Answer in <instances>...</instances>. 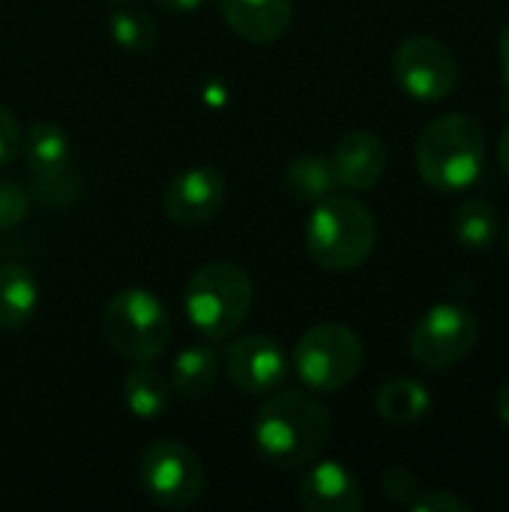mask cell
<instances>
[{"label":"cell","instance_id":"cell-25","mask_svg":"<svg viewBox=\"0 0 509 512\" xmlns=\"http://www.w3.org/2000/svg\"><path fill=\"white\" fill-rule=\"evenodd\" d=\"M411 512H471V504L444 492V489H429V492H417V498L408 504Z\"/></svg>","mask_w":509,"mask_h":512},{"label":"cell","instance_id":"cell-28","mask_svg":"<svg viewBox=\"0 0 509 512\" xmlns=\"http://www.w3.org/2000/svg\"><path fill=\"white\" fill-rule=\"evenodd\" d=\"M495 414H498V420L509 426V384H504L498 393H495Z\"/></svg>","mask_w":509,"mask_h":512},{"label":"cell","instance_id":"cell-11","mask_svg":"<svg viewBox=\"0 0 509 512\" xmlns=\"http://www.w3.org/2000/svg\"><path fill=\"white\" fill-rule=\"evenodd\" d=\"M225 372L231 384L249 396H267L282 387L288 378V354L285 348L264 333L240 336L225 351Z\"/></svg>","mask_w":509,"mask_h":512},{"label":"cell","instance_id":"cell-2","mask_svg":"<svg viewBox=\"0 0 509 512\" xmlns=\"http://www.w3.org/2000/svg\"><path fill=\"white\" fill-rule=\"evenodd\" d=\"M378 243L372 210L351 195H327L312 204L306 222V252L327 273H351L363 267Z\"/></svg>","mask_w":509,"mask_h":512},{"label":"cell","instance_id":"cell-23","mask_svg":"<svg viewBox=\"0 0 509 512\" xmlns=\"http://www.w3.org/2000/svg\"><path fill=\"white\" fill-rule=\"evenodd\" d=\"M27 213H30V192L15 180L0 177V231H12L27 219Z\"/></svg>","mask_w":509,"mask_h":512},{"label":"cell","instance_id":"cell-21","mask_svg":"<svg viewBox=\"0 0 509 512\" xmlns=\"http://www.w3.org/2000/svg\"><path fill=\"white\" fill-rule=\"evenodd\" d=\"M498 210L486 201V198H468L459 204L456 219H453V231L456 240L468 249V252H486L495 240H498Z\"/></svg>","mask_w":509,"mask_h":512},{"label":"cell","instance_id":"cell-30","mask_svg":"<svg viewBox=\"0 0 509 512\" xmlns=\"http://www.w3.org/2000/svg\"><path fill=\"white\" fill-rule=\"evenodd\" d=\"M498 159H501V168H504V174L509 177V123L504 126V132H501V141H498Z\"/></svg>","mask_w":509,"mask_h":512},{"label":"cell","instance_id":"cell-7","mask_svg":"<svg viewBox=\"0 0 509 512\" xmlns=\"http://www.w3.org/2000/svg\"><path fill=\"white\" fill-rule=\"evenodd\" d=\"M477 318L459 303L432 306L411 333V357L429 372H447L459 366L477 345Z\"/></svg>","mask_w":509,"mask_h":512},{"label":"cell","instance_id":"cell-3","mask_svg":"<svg viewBox=\"0 0 509 512\" xmlns=\"http://www.w3.org/2000/svg\"><path fill=\"white\" fill-rule=\"evenodd\" d=\"M486 135L468 114L432 120L417 141V171L438 192H462L483 174Z\"/></svg>","mask_w":509,"mask_h":512},{"label":"cell","instance_id":"cell-27","mask_svg":"<svg viewBox=\"0 0 509 512\" xmlns=\"http://www.w3.org/2000/svg\"><path fill=\"white\" fill-rule=\"evenodd\" d=\"M159 9L165 12H174V15H189V12H198L207 0H153Z\"/></svg>","mask_w":509,"mask_h":512},{"label":"cell","instance_id":"cell-14","mask_svg":"<svg viewBox=\"0 0 509 512\" xmlns=\"http://www.w3.org/2000/svg\"><path fill=\"white\" fill-rule=\"evenodd\" d=\"M330 159L339 186L351 192H369L387 171V144L369 129H354L336 144Z\"/></svg>","mask_w":509,"mask_h":512},{"label":"cell","instance_id":"cell-9","mask_svg":"<svg viewBox=\"0 0 509 512\" xmlns=\"http://www.w3.org/2000/svg\"><path fill=\"white\" fill-rule=\"evenodd\" d=\"M393 78L411 99L441 102L456 90L459 63L441 39L414 33L393 51Z\"/></svg>","mask_w":509,"mask_h":512},{"label":"cell","instance_id":"cell-13","mask_svg":"<svg viewBox=\"0 0 509 512\" xmlns=\"http://www.w3.org/2000/svg\"><path fill=\"white\" fill-rule=\"evenodd\" d=\"M300 507L309 512H357L363 507V489L354 471L342 462H315L297 489Z\"/></svg>","mask_w":509,"mask_h":512},{"label":"cell","instance_id":"cell-1","mask_svg":"<svg viewBox=\"0 0 509 512\" xmlns=\"http://www.w3.org/2000/svg\"><path fill=\"white\" fill-rule=\"evenodd\" d=\"M330 432V411L306 390H273L252 426L258 456L279 471L315 462L327 447Z\"/></svg>","mask_w":509,"mask_h":512},{"label":"cell","instance_id":"cell-16","mask_svg":"<svg viewBox=\"0 0 509 512\" xmlns=\"http://www.w3.org/2000/svg\"><path fill=\"white\" fill-rule=\"evenodd\" d=\"M219 378V351L213 348V342H198V345H186L171 366V390L174 396H180L183 402H201L213 393Z\"/></svg>","mask_w":509,"mask_h":512},{"label":"cell","instance_id":"cell-29","mask_svg":"<svg viewBox=\"0 0 509 512\" xmlns=\"http://www.w3.org/2000/svg\"><path fill=\"white\" fill-rule=\"evenodd\" d=\"M498 54H501V69H504V81H507L509 90V24L504 27L501 39H498Z\"/></svg>","mask_w":509,"mask_h":512},{"label":"cell","instance_id":"cell-20","mask_svg":"<svg viewBox=\"0 0 509 512\" xmlns=\"http://www.w3.org/2000/svg\"><path fill=\"white\" fill-rule=\"evenodd\" d=\"M375 408H378L381 420H387L393 426H411V423H420L429 414L432 399H429V390L420 381L393 378L378 390Z\"/></svg>","mask_w":509,"mask_h":512},{"label":"cell","instance_id":"cell-4","mask_svg":"<svg viewBox=\"0 0 509 512\" xmlns=\"http://www.w3.org/2000/svg\"><path fill=\"white\" fill-rule=\"evenodd\" d=\"M252 300V279L234 261H210L198 267L183 291L186 318L207 342L231 339L249 318Z\"/></svg>","mask_w":509,"mask_h":512},{"label":"cell","instance_id":"cell-24","mask_svg":"<svg viewBox=\"0 0 509 512\" xmlns=\"http://www.w3.org/2000/svg\"><path fill=\"white\" fill-rule=\"evenodd\" d=\"M381 489H384V495H387L393 504H405V507H408V504L417 498L420 483H417V477H414L405 465H393V468L384 471Z\"/></svg>","mask_w":509,"mask_h":512},{"label":"cell","instance_id":"cell-19","mask_svg":"<svg viewBox=\"0 0 509 512\" xmlns=\"http://www.w3.org/2000/svg\"><path fill=\"white\" fill-rule=\"evenodd\" d=\"M333 159L324 153H300L285 171V189L300 204H318L336 189Z\"/></svg>","mask_w":509,"mask_h":512},{"label":"cell","instance_id":"cell-12","mask_svg":"<svg viewBox=\"0 0 509 512\" xmlns=\"http://www.w3.org/2000/svg\"><path fill=\"white\" fill-rule=\"evenodd\" d=\"M165 216L174 225L195 228L210 222L225 204V177L210 165H195L171 177L165 186Z\"/></svg>","mask_w":509,"mask_h":512},{"label":"cell","instance_id":"cell-31","mask_svg":"<svg viewBox=\"0 0 509 512\" xmlns=\"http://www.w3.org/2000/svg\"><path fill=\"white\" fill-rule=\"evenodd\" d=\"M504 240H507V252H509V222H507V231H504Z\"/></svg>","mask_w":509,"mask_h":512},{"label":"cell","instance_id":"cell-18","mask_svg":"<svg viewBox=\"0 0 509 512\" xmlns=\"http://www.w3.org/2000/svg\"><path fill=\"white\" fill-rule=\"evenodd\" d=\"M39 306V285L24 264H0V330H24Z\"/></svg>","mask_w":509,"mask_h":512},{"label":"cell","instance_id":"cell-17","mask_svg":"<svg viewBox=\"0 0 509 512\" xmlns=\"http://www.w3.org/2000/svg\"><path fill=\"white\" fill-rule=\"evenodd\" d=\"M171 381L153 363H132L123 378V402L135 420H159L171 405Z\"/></svg>","mask_w":509,"mask_h":512},{"label":"cell","instance_id":"cell-8","mask_svg":"<svg viewBox=\"0 0 509 512\" xmlns=\"http://www.w3.org/2000/svg\"><path fill=\"white\" fill-rule=\"evenodd\" d=\"M141 489L165 510H186L204 492V468L180 441H156L141 456Z\"/></svg>","mask_w":509,"mask_h":512},{"label":"cell","instance_id":"cell-15","mask_svg":"<svg viewBox=\"0 0 509 512\" xmlns=\"http://www.w3.org/2000/svg\"><path fill=\"white\" fill-rule=\"evenodd\" d=\"M225 24L246 42L270 45L294 21V0H216Z\"/></svg>","mask_w":509,"mask_h":512},{"label":"cell","instance_id":"cell-26","mask_svg":"<svg viewBox=\"0 0 509 512\" xmlns=\"http://www.w3.org/2000/svg\"><path fill=\"white\" fill-rule=\"evenodd\" d=\"M21 141L24 135H21L15 114L6 105H0V168H6L21 153Z\"/></svg>","mask_w":509,"mask_h":512},{"label":"cell","instance_id":"cell-32","mask_svg":"<svg viewBox=\"0 0 509 512\" xmlns=\"http://www.w3.org/2000/svg\"><path fill=\"white\" fill-rule=\"evenodd\" d=\"M114 3H132V0H114Z\"/></svg>","mask_w":509,"mask_h":512},{"label":"cell","instance_id":"cell-5","mask_svg":"<svg viewBox=\"0 0 509 512\" xmlns=\"http://www.w3.org/2000/svg\"><path fill=\"white\" fill-rule=\"evenodd\" d=\"M102 336L117 357L129 363H153L174 339L171 312L153 291L123 288L111 294L102 309Z\"/></svg>","mask_w":509,"mask_h":512},{"label":"cell","instance_id":"cell-22","mask_svg":"<svg viewBox=\"0 0 509 512\" xmlns=\"http://www.w3.org/2000/svg\"><path fill=\"white\" fill-rule=\"evenodd\" d=\"M108 33L114 45L129 54H144L156 45V21L138 6L120 3V9L108 15Z\"/></svg>","mask_w":509,"mask_h":512},{"label":"cell","instance_id":"cell-10","mask_svg":"<svg viewBox=\"0 0 509 512\" xmlns=\"http://www.w3.org/2000/svg\"><path fill=\"white\" fill-rule=\"evenodd\" d=\"M33 195L45 204H66L75 192L72 183V144L60 123L36 120L21 141Z\"/></svg>","mask_w":509,"mask_h":512},{"label":"cell","instance_id":"cell-6","mask_svg":"<svg viewBox=\"0 0 509 512\" xmlns=\"http://www.w3.org/2000/svg\"><path fill=\"white\" fill-rule=\"evenodd\" d=\"M363 357V342L351 327L324 321L309 327L297 339L291 351V366L309 390L339 393L360 375Z\"/></svg>","mask_w":509,"mask_h":512}]
</instances>
